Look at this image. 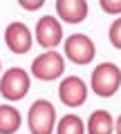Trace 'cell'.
<instances>
[{
    "mask_svg": "<svg viewBox=\"0 0 121 134\" xmlns=\"http://www.w3.org/2000/svg\"><path fill=\"white\" fill-rule=\"evenodd\" d=\"M114 132H117V134H121V114L117 116V121H114Z\"/></svg>",
    "mask_w": 121,
    "mask_h": 134,
    "instance_id": "obj_16",
    "label": "cell"
},
{
    "mask_svg": "<svg viewBox=\"0 0 121 134\" xmlns=\"http://www.w3.org/2000/svg\"><path fill=\"white\" fill-rule=\"evenodd\" d=\"M5 45L14 54H27L34 45V34L20 20H14L5 27Z\"/></svg>",
    "mask_w": 121,
    "mask_h": 134,
    "instance_id": "obj_6",
    "label": "cell"
},
{
    "mask_svg": "<svg viewBox=\"0 0 121 134\" xmlns=\"http://www.w3.org/2000/svg\"><path fill=\"white\" fill-rule=\"evenodd\" d=\"M63 52L76 65H87L97 56V47H94L92 38L87 34H72V36H67L63 43Z\"/></svg>",
    "mask_w": 121,
    "mask_h": 134,
    "instance_id": "obj_5",
    "label": "cell"
},
{
    "mask_svg": "<svg viewBox=\"0 0 121 134\" xmlns=\"http://www.w3.org/2000/svg\"><path fill=\"white\" fill-rule=\"evenodd\" d=\"M99 5H101V9L106 11V14H110V16H119L121 14V0H101Z\"/></svg>",
    "mask_w": 121,
    "mask_h": 134,
    "instance_id": "obj_14",
    "label": "cell"
},
{
    "mask_svg": "<svg viewBox=\"0 0 121 134\" xmlns=\"http://www.w3.org/2000/svg\"><path fill=\"white\" fill-rule=\"evenodd\" d=\"M45 5V0H18V7L25 11H36Z\"/></svg>",
    "mask_w": 121,
    "mask_h": 134,
    "instance_id": "obj_15",
    "label": "cell"
},
{
    "mask_svg": "<svg viewBox=\"0 0 121 134\" xmlns=\"http://www.w3.org/2000/svg\"><path fill=\"white\" fill-rule=\"evenodd\" d=\"M29 72H31V76L38 78V81H56L65 72V58L56 49H47L45 54H40V56H36L31 60Z\"/></svg>",
    "mask_w": 121,
    "mask_h": 134,
    "instance_id": "obj_4",
    "label": "cell"
},
{
    "mask_svg": "<svg viewBox=\"0 0 121 134\" xmlns=\"http://www.w3.org/2000/svg\"><path fill=\"white\" fill-rule=\"evenodd\" d=\"M31 87V76L23 67H9L0 76V94L7 100H20L29 94Z\"/></svg>",
    "mask_w": 121,
    "mask_h": 134,
    "instance_id": "obj_3",
    "label": "cell"
},
{
    "mask_svg": "<svg viewBox=\"0 0 121 134\" xmlns=\"http://www.w3.org/2000/svg\"><path fill=\"white\" fill-rule=\"evenodd\" d=\"M23 116L14 105H0V134H16Z\"/></svg>",
    "mask_w": 121,
    "mask_h": 134,
    "instance_id": "obj_11",
    "label": "cell"
},
{
    "mask_svg": "<svg viewBox=\"0 0 121 134\" xmlns=\"http://www.w3.org/2000/svg\"><path fill=\"white\" fill-rule=\"evenodd\" d=\"M108 38H110V45L117 49H121V16L112 20L110 29H108Z\"/></svg>",
    "mask_w": 121,
    "mask_h": 134,
    "instance_id": "obj_13",
    "label": "cell"
},
{
    "mask_svg": "<svg viewBox=\"0 0 121 134\" xmlns=\"http://www.w3.org/2000/svg\"><path fill=\"white\" fill-rule=\"evenodd\" d=\"M90 90L103 98L114 96V92L121 90V67L110 60L99 63L92 69V76H90Z\"/></svg>",
    "mask_w": 121,
    "mask_h": 134,
    "instance_id": "obj_1",
    "label": "cell"
},
{
    "mask_svg": "<svg viewBox=\"0 0 121 134\" xmlns=\"http://www.w3.org/2000/svg\"><path fill=\"white\" fill-rule=\"evenodd\" d=\"M85 123L76 114H65L56 121V134H85Z\"/></svg>",
    "mask_w": 121,
    "mask_h": 134,
    "instance_id": "obj_12",
    "label": "cell"
},
{
    "mask_svg": "<svg viewBox=\"0 0 121 134\" xmlns=\"http://www.w3.org/2000/svg\"><path fill=\"white\" fill-rule=\"evenodd\" d=\"M56 14L61 16V20L70 25H76V23H83L87 18V0H56Z\"/></svg>",
    "mask_w": 121,
    "mask_h": 134,
    "instance_id": "obj_9",
    "label": "cell"
},
{
    "mask_svg": "<svg viewBox=\"0 0 121 134\" xmlns=\"http://www.w3.org/2000/svg\"><path fill=\"white\" fill-rule=\"evenodd\" d=\"M0 72H2V63H0ZM0 76H2V74H0Z\"/></svg>",
    "mask_w": 121,
    "mask_h": 134,
    "instance_id": "obj_17",
    "label": "cell"
},
{
    "mask_svg": "<svg viewBox=\"0 0 121 134\" xmlns=\"http://www.w3.org/2000/svg\"><path fill=\"white\" fill-rule=\"evenodd\" d=\"M34 36H36L40 47L54 49L61 43V38H63V25H61V20L56 16H43V18L36 20Z\"/></svg>",
    "mask_w": 121,
    "mask_h": 134,
    "instance_id": "obj_8",
    "label": "cell"
},
{
    "mask_svg": "<svg viewBox=\"0 0 121 134\" xmlns=\"http://www.w3.org/2000/svg\"><path fill=\"white\" fill-rule=\"evenodd\" d=\"M87 83L81 76H65L58 85V98L67 107H78L87 100Z\"/></svg>",
    "mask_w": 121,
    "mask_h": 134,
    "instance_id": "obj_7",
    "label": "cell"
},
{
    "mask_svg": "<svg viewBox=\"0 0 121 134\" xmlns=\"http://www.w3.org/2000/svg\"><path fill=\"white\" fill-rule=\"evenodd\" d=\"M27 127L31 134L56 132V110L47 98H36L27 112Z\"/></svg>",
    "mask_w": 121,
    "mask_h": 134,
    "instance_id": "obj_2",
    "label": "cell"
},
{
    "mask_svg": "<svg viewBox=\"0 0 121 134\" xmlns=\"http://www.w3.org/2000/svg\"><path fill=\"white\" fill-rule=\"evenodd\" d=\"M87 134H112L114 132V121L108 110H94L87 116Z\"/></svg>",
    "mask_w": 121,
    "mask_h": 134,
    "instance_id": "obj_10",
    "label": "cell"
}]
</instances>
